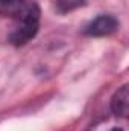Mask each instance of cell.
Instances as JSON below:
<instances>
[{"instance_id": "cell-4", "label": "cell", "mask_w": 129, "mask_h": 131, "mask_svg": "<svg viewBox=\"0 0 129 131\" xmlns=\"http://www.w3.org/2000/svg\"><path fill=\"white\" fill-rule=\"evenodd\" d=\"M128 85H123L122 89H119L114 96L111 99V108L112 113L115 116L120 117H126L129 113V92H128Z\"/></svg>"}, {"instance_id": "cell-5", "label": "cell", "mask_w": 129, "mask_h": 131, "mask_svg": "<svg viewBox=\"0 0 129 131\" xmlns=\"http://www.w3.org/2000/svg\"><path fill=\"white\" fill-rule=\"evenodd\" d=\"M82 6H85V0H56V12L58 14H68Z\"/></svg>"}, {"instance_id": "cell-3", "label": "cell", "mask_w": 129, "mask_h": 131, "mask_svg": "<svg viewBox=\"0 0 129 131\" xmlns=\"http://www.w3.org/2000/svg\"><path fill=\"white\" fill-rule=\"evenodd\" d=\"M40 21H20V25L11 32L9 41L15 46H23L29 40H32L38 32V25Z\"/></svg>"}, {"instance_id": "cell-1", "label": "cell", "mask_w": 129, "mask_h": 131, "mask_svg": "<svg viewBox=\"0 0 129 131\" xmlns=\"http://www.w3.org/2000/svg\"><path fill=\"white\" fill-rule=\"evenodd\" d=\"M0 15L18 21H40V8L33 0H0Z\"/></svg>"}, {"instance_id": "cell-2", "label": "cell", "mask_w": 129, "mask_h": 131, "mask_svg": "<svg viewBox=\"0 0 129 131\" xmlns=\"http://www.w3.org/2000/svg\"><path fill=\"white\" fill-rule=\"evenodd\" d=\"M117 28H119V21L112 15H99L85 26L84 34L90 37H105L115 32Z\"/></svg>"}, {"instance_id": "cell-6", "label": "cell", "mask_w": 129, "mask_h": 131, "mask_svg": "<svg viewBox=\"0 0 129 131\" xmlns=\"http://www.w3.org/2000/svg\"><path fill=\"white\" fill-rule=\"evenodd\" d=\"M112 131H122V130H120V128H114Z\"/></svg>"}]
</instances>
